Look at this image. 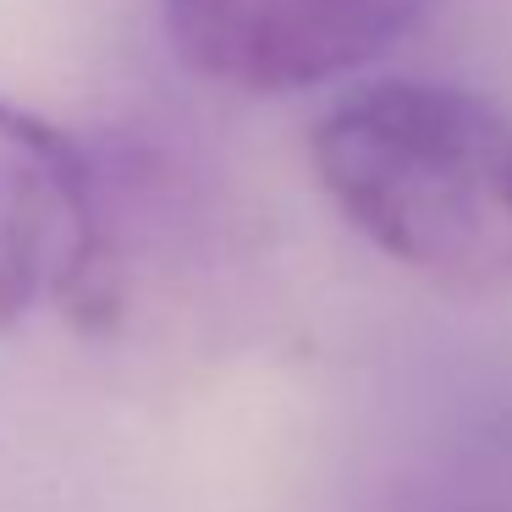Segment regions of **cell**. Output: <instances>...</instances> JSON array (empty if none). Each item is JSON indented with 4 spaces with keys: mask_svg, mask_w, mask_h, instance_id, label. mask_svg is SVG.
Instances as JSON below:
<instances>
[{
    "mask_svg": "<svg viewBox=\"0 0 512 512\" xmlns=\"http://www.w3.org/2000/svg\"><path fill=\"white\" fill-rule=\"evenodd\" d=\"M314 177L364 243L441 287H512V116L463 83L380 78L314 127Z\"/></svg>",
    "mask_w": 512,
    "mask_h": 512,
    "instance_id": "cell-1",
    "label": "cell"
},
{
    "mask_svg": "<svg viewBox=\"0 0 512 512\" xmlns=\"http://www.w3.org/2000/svg\"><path fill=\"white\" fill-rule=\"evenodd\" d=\"M435 0H166L182 61L248 94L336 83L408 39Z\"/></svg>",
    "mask_w": 512,
    "mask_h": 512,
    "instance_id": "cell-2",
    "label": "cell"
},
{
    "mask_svg": "<svg viewBox=\"0 0 512 512\" xmlns=\"http://www.w3.org/2000/svg\"><path fill=\"white\" fill-rule=\"evenodd\" d=\"M100 281V193L83 149L0 100V325L89 303Z\"/></svg>",
    "mask_w": 512,
    "mask_h": 512,
    "instance_id": "cell-3",
    "label": "cell"
},
{
    "mask_svg": "<svg viewBox=\"0 0 512 512\" xmlns=\"http://www.w3.org/2000/svg\"><path fill=\"white\" fill-rule=\"evenodd\" d=\"M441 512H512V463L501 457V485L490 479L485 490H457L452 501H441Z\"/></svg>",
    "mask_w": 512,
    "mask_h": 512,
    "instance_id": "cell-4",
    "label": "cell"
}]
</instances>
